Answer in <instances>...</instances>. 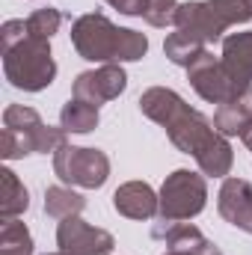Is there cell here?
I'll use <instances>...</instances> for the list:
<instances>
[{"instance_id": "obj_20", "label": "cell", "mask_w": 252, "mask_h": 255, "mask_svg": "<svg viewBox=\"0 0 252 255\" xmlns=\"http://www.w3.org/2000/svg\"><path fill=\"white\" fill-rule=\"evenodd\" d=\"M63 27V12L54 9V6H45V9H36L30 18H27V33L30 36H39V39H54Z\"/></svg>"}, {"instance_id": "obj_19", "label": "cell", "mask_w": 252, "mask_h": 255, "mask_svg": "<svg viewBox=\"0 0 252 255\" xmlns=\"http://www.w3.org/2000/svg\"><path fill=\"white\" fill-rule=\"evenodd\" d=\"M36 244L33 235L24 223L18 220H3L0 226V255H33Z\"/></svg>"}, {"instance_id": "obj_23", "label": "cell", "mask_w": 252, "mask_h": 255, "mask_svg": "<svg viewBox=\"0 0 252 255\" xmlns=\"http://www.w3.org/2000/svg\"><path fill=\"white\" fill-rule=\"evenodd\" d=\"M107 6H113L116 12H122L127 18H142L145 15V6H148V0H104Z\"/></svg>"}, {"instance_id": "obj_27", "label": "cell", "mask_w": 252, "mask_h": 255, "mask_svg": "<svg viewBox=\"0 0 252 255\" xmlns=\"http://www.w3.org/2000/svg\"><path fill=\"white\" fill-rule=\"evenodd\" d=\"M48 255H65V253H48Z\"/></svg>"}, {"instance_id": "obj_24", "label": "cell", "mask_w": 252, "mask_h": 255, "mask_svg": "<svg viewBox=\"0 0 252 255\" xmlns=\"http://www.w3.org/2000/svg\"><path fill=\"white\" fill-rule=\"evenodd\" d=\"M211 250H217V247H211ZM208 250V253H211ZM208 253H184V250H166L163 255H208Z\"/></svg>"}, {"instance_id": "obj_1", "label": "cell", "mask_w": 252, "mask_h": 255, "mask_svg": "<svg viewBox=\"0 0 252 255\" xmlns=\"http://www.w3.org/2000/svg\"><path fill=\"white\" fill-rule=\"evenodd\" d=\"M139 110L142 116H148L151 122H157L166 130L169 142L178 151L193 154L205 178H226L232 172L235 151L229 145V136H223L214 128V122L205 113H199L196 107H190L175 89L169 86L145 89L139 95Z\"/></svg>"}, {"instance_id": "obj_18", "label": "cell", "mask_w": 252, "mask_h": 255, "mask_svg": "<svg viewBox=\"0 0 252 255\" xmlns=\"http://www.w3.org/2000/svg\"><path fill=\"white\" fill-rule=\"evenodd\" d=\"M205 51H208V45H202V42H196V39L184 36L181 30L169 33L166 42H163V54H166V60L175 63V65H181V68H190V65L199 60V54H205Z\"/></svg>"}, {"instance_id": "obj_12", "label": "cell", "mask_w": 252, "mask_h": 255, "mask_svg": "<svg viewBox=\"0 0 252 255\" xmlns=\"http://www.w3.org/2000/svg\"><path fill=\"white\" fill-rule=\"evenodd\" d=\"M113 208H116V214H122L127 220H151V217H157L160 196L145 181H125L113 193Z\"/></svg>"}, {"instance_id": "obj_8", "label": "cell", "mask_w": 252, "mask_h": 255, "mask_svg": "<svg viewBox=\"0 0 252 255\" xmlns=\"http://www.w3.org/2000/svg\"><path fill=\"white\" fill-rule=\"evenodd\" d=\"M187 80H190V86L196 89V95H199L202 101L217 104V107L226 104V101H232V98L241 95L244 89H250V86L238 83V80L226 71L223 60L214 57L211 51L199 54V60L187 68Z\"/></svg>"}, {"instance_id": "obj_25", "label": "cell", "mask_w": 252, "mask_h": 255, "mask_svg": "<svg viewBox=\"0 0 252 255\" xmlns=\"http://www.w3.org/2000/svg\"><path fill=\"white\" fill-rule=\"evenodd\" d=\"M241 139H244V145H247V148H250V151H252V125L247 128L244 133H241Z\"/></svg>"}, {"instance_id": "obj_26", "label": "cell", "mask_w": 252, "mask_h": 255, "mask_svg": "<svg viewBox=\"0 0 252 255\" xmlns=\"http://www.w3.org/2000/svg\"><path fill=\"white\" fill-rule=\"evenodd\" d=\"M208 255H223V253H220V250H211V253H208Z\"/></svg>"}, {"instance_id": "obj_21", "label": "cell", "mask_w": 252, "mask_h": 255, "mask_svg": "<svg viewBox=\"0 0 252 255\" xmlns=\"http://www.w3.org/2000/svg\"><path fill=\"white\" fill-rule=\"evenodd\" d=\"M175 12H178V0H148L142 18L151 27H166L175 21Z\"/></svg>"}, {"instance_id": "obj_15", "label": "cell", "mask_w": 252, "mask_h": 255, "mask_svg": "<svg viewBox=\"0 0 252 255\" xmlns=\"http://www.w3.org/2000/svg\"><path fill=\"white\" fill-rule=\"evenodd\" d=\"M27 208H30V193L24 181L9 166H3L0 169V220H18Z\"/></svg>"}, {"instance_id": "obj_6", "label": "cell", "mask_w": 252, "mask_h": 255, "mask_svg": "<svg viewBox=\"0 0 252 255\" xmlns=\"http://www.w3.org/2000/svg\"><path fill=\"white\" fill-rule=\"evenodd\" d=\"M157 196H160L157 220L187 223L193 217H199L205 211V205H208V181L199 172L175 169L172 175H166V181H163Z\"/></svg>"}, {"instance_id": "obj_9", "label": "cell", "mask_w": 252, "mask_h": 255, "mask_svg": "<svg viewBox=\"0 0 252 255\" xmlns=\"http://www.w3.org/2000/svg\"><path fill=\"white\" fill-rule=\"evenodd\" d=\"M57 247L65 255H113L116 241L107 229L89 226L80 217H68L57 226Z\"/></svg>"}, {"instance_id": "obj_13", "label": "cell", "mask_w": 252, "mask_h": 255, "mask_svg": "<svg viewBox=\"0 0 252 255\" xmlns=\"http://www.w3.org/2000/svg\"><path fill=\"white\" fill-rule=\"evenodd\" d=\"M223 65L226 71L244 83V86H252V30L247 33H232L223 39Z\"/></svg>"}, {"instance_id": "obj_11", "label": "cell", "mask_w": 252, "mask_h": 255, "mask_svg": "<svg viewBox=\"0 0 252 255\" xmlns=\"http://www.w3.org/2000/svg\"><path fill=\"white\" fill-rule=\"evenodd\" d=\"M217 211L229 226L252 235V184L247 178H226L217 193Z\"/></svg>"}, {"instance_id": "obj_5", "label": "cell", "mask_w": 252, "mask_h": 255, "mask_svg": "<svg viewBox=\"0 0 252 255\" xmlns=\"http://www.w3.org/2000/svg\"><path fill=\"white\" fill-rule=\"evenodd\" d=\"M3 74H6L9 86H15V89H24V92L48 89L57 77L51 39H39V36L27 33V39L21 45H15L12 51L3 54Z\"/></svg>"}, {"instance_id": "obj_2", "label": "cell", "mask_w": 252, "mask_h": 255, "mask_svg": "<svg viewBox=\"0 0 252 255\" xmlns=\"http://www.w3.org/2000/svg\"><path fill=\"white\" fill-rule=\"evenodd\" d=\"M71 45L80 60L86 63H136L148 54L145 33L116 27L101 12H86L71 24Z\"/></svg>"}, {"instance_id": "obj_16", "label": "cell", "mask_w": 252, "mask_h": 255, "mask_svg": "<svg viewBox=\"0 0 252 255\" xmlns=\"http://www.w3.org/2000/svg\"><path fill=\"white\" fill-rule=\"evenodd\" d=\"M98 122H101L98 107H92L80 98H68L60 110V128L65 133H89L98 128Z\"/></svg>"}, {"instance_id": "obj_14", "label": "cell", "mask_w": 252, "mask_h": 255, "mask_svg": "<svg viewBox=\"0 0 252 255\" xmlns=\"http://www.w3.org/2000/svg\"><path fill=\"white\" fill-rule=\"evenodd\" d=\"M252 125V86L244 89L241 95H235L232 101L220 104L214 113V128L223 136H241Z\"/></svg>"}, {"instance_id": "obj_4", "label": "cell", "mask_w": 252, "mask_h": 255, "mask_svg": "<svg viewBox=\"0 0 252 255\" xmlns=\"http://www.w3.org/2000/svg\"><path fill=\"white\" fill-rule=\"evenodd\" d=\"M247 21H252V0H187L178 3L172 24L190 39L214 45L223 39L229 27Z\"/></svg>"}, {"instance_id": "obj_3", "label": "cell", "mask_w": 252, "mask_h": 255, "mask_svg": "<svg viewBox=\"0 0 252 255\" xmlns=\"http://www.w3.org/2000/svg\"><path fill=\"white\" fill-rule=\"evenodd\" d=\"M65 142L63 128H51L42 122L39 110L27 104H9L3 110V160H21L30 154H54Z\"/></svg>"}, {"instance_id": "obj_17", "label": "cell", "mask_w": 252, "mask_h": 255, "mask_svg": "<svg viewBox=\"0 0 252 255\" xmlns=\"http://www.w3.org/2000/svg\"><path fill=\"white\" fill-rule=\"evenodd\" d=\"M86 208V199L71 187H48L45 190V214L54 220H68V217H80Z\"/></svg>"}, {"instance_id": "obj_7", "label": "cell", "mask_w": 252, "mask_h": 255, "mask_svg": "<svg viewBox=\"0 0 252 255\" xmlns=\"http://www.w3.org/2000/svg\"><path fill=\"white\" fill-rule=\"evenodd\" d=\"M54 172L68 187L98 190L110 178V157L101 148H80V145L63 142L54 151Z\"/></svg>"}, {"instance_id": "obj_22", "label": "cell", "mask_w": 252, "mask_h": 255, "mask_svg": "<svg viewBox=\"0 0 252 255\" xmlns=\"http://www.w3.org/2000/svg\"><path fill=\"white\" fill-rule=\"evenodd\" d=\"M24 39H27V21L12 18V21H6V24L0 27V51H3V54L12 51L15 45H21Z\"/></svg>"}, {"instance_id": "obj_10", "label": "cell", "mask_w": 252, "mask_h": 255, "mask_svg": "<svg viewBox=\"0 0 252 255\" xmlns=\"http://www.w3.org/2000/svg\"><path fill=\"white\" fill-rule=\"evenodd\" d=\"M127 89V74L122 65L107 63L98 65L92 71H80L74 77V86H71V98H80L92 107H101L113 98H119Z\"/></svg>"}]
</instances>
